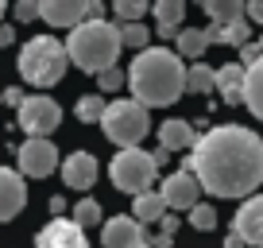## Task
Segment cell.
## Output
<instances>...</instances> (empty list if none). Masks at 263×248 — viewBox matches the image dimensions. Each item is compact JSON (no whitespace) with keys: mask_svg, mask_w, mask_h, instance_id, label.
<instances>
[{"mask_svg":"<svg viewBox=\"0 0 263 248\" xmlns=\"http://www.w3.org/2000/svg\"><path fill=\"white\" fill-rule=\"evenodd\" d=\"M16 159H20V174H27V179H47L58 167V148L50 140H27L24 148L16 151Z\"/></svg>","mask_w":263,"mask_h":248,"instance_id":"cell-8","label":"cell"},{"mask_svg":"<svg viewBox=\"0 0 263 248\" xmlns=\"http://www.w3.org/2000/svg\"><path fill=\"white\" fill-rule=\"evenodd\" d=\"M159 225H163V237H171V240H174V233H178V217L163 214V221H159Z\"/></svg>","mask_w":263,"mask_h":248,"instance_id":"cell-34","label":"cell"},{"mask_svg":"<svg viewBox=\"0 0 263 248\" xmlns=\"http://www.w3.org/2000/svg\"><path fill=\"white\" fill-rule=\"evenodd\" d=\"M224 248H244V240H240L236 233H229V240H224Z\"/></svg>","mask_w":263,"mask_h":248,"instance_id":"cell-37","label":"cell"},{"mask_svg":"<svg viewBox=\"0 0 263 248\" xmlns=\"http://www.w3.org/2000/svg\"><path fill=\"white\" fill-rule=\"evenodd\" d=\"M108 174H112V186H116V190H124V194L136 198V194H147L151 190V182H155V174H159V163H155L151 151L128 148V151H120V155L112 159Z\"/></svg>","mask_w":263,"mask_h":248,"instance_id":"cell-6","label":"cell"},{"mask_svg":"<svg viewBox=\"0 0 263 248\" xmlns=\"http://www.w3.org/2000/svg\"><path fill=\"white\" fill-rule=\"evenodd\" d=\"M259 47H263V35H259Z\"/></svg>","mask_w":263,"mask_h":248,"instance_id":"cell-40","label":"cell"},{"mask_svg":"<svg viewBox=\"0 0 263 248\" xmlns=\"http://www.w3.org/2000/svg\"><path fill=\"white\" fill-rule=\"evenodd\" d=\"M143 12H147L143 0H116V16H120V24H143Z\"/></svg>","mask_w":263,"mask_h":248,"instance_id":"cell-28","label":"cell"},{"mask_svg":"<svg viewBox=\"0 0 263 248\" xmlns=\"http://www.w3.org/2000/svg\"><path fill=\"white\" fill-rule=\"evenodd\" d=\"M97 221H101V202H97V198H82V202L74 206V225L85 233L89 225H97Z\"/></svg>","mask_w":263,"mask_h":248,"instance_id":"cell-25","label":"cell"},{"mask_svg":"<svg viewBox=\"0 0 263 248\" xmlns=\"http://www.w3.org/2000/svg\"><path fill=\"white\" fill-rule=\"evenodd\" d=\"M35 248H89V244H85V233L74 221L50 217V225H43L39 237H35Z\"/></svg>","mask_w":263,"mask_h":248,"instance_id":"cell-11","label":"cell"},{"mask_svg":"<svg viewBox=\"0 0 263 248\" xmlns=\"http://www.w3.org/2000/svg\"><path fill=\"white\" fill-rule=\"evenodd\" d=\"M124 78H128L132 101L143 109H166L186 93V62L166 47L140 50Z\"/></svg>","mask_w":263,"mask_h":248,"instance_id":"cell-2","label":"cell"},{"mask_svg":"<svg viewBox=\"0 0 263 248\" xmlns=\"http://www.w3.org/2000/svg\"><path fill=\"white\" fill-rule=\"evenodd\" d=\"M213 90L221 93L229 105H240V101H244V66H240V62H229V66L213 70Z\"/></svg>","mask_w":263,"mask_h":248,"instance_id":"cell-16","label":"cell"},{"mask_svg":"<svg viewBox=\"0 0 263 248\" xmlns=\"http://www.w3.org/2000/svg\"><path fill=\"white\" fill-rule=\"evenodd\" d=\"M163 214H166V206H163V198H159V190L136 194V202H132V221H140V225L163 221Z\"/></svg>","mask_w":263,"mask_h":248,"instance_id":"cell-20","label":"cell"},{"mask_svg":"<svg viewBox=\"0 0 263 248\" xmlns=\"http://www.w3.org/2000/svg\"><path fill=\"white\" fill-rule=\"evenodd\" d=\"M27 206V182L20 171L0 167V221H12Z\"/></svg>","mask_w":263,"mask_h":248,"instance_id":"cell-12","label":"cell"},{"mask_svg":"<svg viewBox=\"0 0 263 248\" xmlns=\"http://www.w3.org/2000/svg\"><path fill=\"white\" fill-rule=\"evenodd\" d=\"M0 105H4V101H0Z\"/></svg>","mask_w":263,"mask_h":248,"instance_id":"cell-41","label":"cell"},{"mask_svg":"<svg viewBox=\"0 0 263 248\" xmlns=\"http://www.w3.org/2000/svg\"><path fill=\"white\" fill-rule=\"evenodd\" d=\"M120 85H128V78H124L116 66H112V70H101V74H97V90H101V93H116Z\"/></svg>","mask_w":263,"mask_h":248,"instance_id":"cell-29","label":"cell"},{"mask_svg":"<svg viewBox=\"0 0 263 248\" xmlns=\"http://www.w3.org/2000/svg\"><path fill=\"white\" fill-rule=\"evenodd\" d=\"M197 132L190 120H166L163 128H159V144H163V151H182V148H194Z\"/></svg>","mask_w":263,"mask_h":248,"instance_id":"cell-17","label":"cell"},{"mask_svg":"<svg viewBox=\"0 0 263 248\" xmlns=\"http://www.w3.org/2000/svg\"><path fill=\"white\" fill-rule=\"evenodd\" d=\"M39 20H47L50 27H70L74 31L78 24L89 20V8H85V0H43Z\"/></svg>","mask_w":263,"mask_h":248,"instance_id":"cell-13","label":"cell"},{"mask_svg":"<svg viewBox=\"0 0 263 248\" xmlns=\"http://www.w3.org/2000/svg\"><path fill=\"white\" fill-rule=\"evenodd\" d=\"M190 225H194L197 233H213V229H217V209H213V206H201V202H197V206L190 209Z\"/></svg>","mask_w":263,"mask_h":248,"instance_id":"cell-26","label":"cell"},{"mask_svg":"<svg viewBox=\"0 0 263 248\" xmlns=\"http://www.w3.org/2000/svg\"><path fill=\"white\" fill-rule=\"evenodd\" d=\"M205 12H209V20L221 24V27L244 20V4H240V0H205Z\"/></svg>","mask_w":263,"mask_h":248,"instance_id":"cell-22","label":"cell"},{"mask_svg":"<svg viewBox=\"0 0 263 248\" xmlns=\"http://www.w3.org/2000/svg\"><path fill=\"white\" fill-rule=\"evenodd\" d=\"M0 20H4V0H0Z\"/></svg>","mask_w":263,"mask_h":248,"instance_id":"cell-38","label":"cell"},{"mask_svg":"<svg viewBox=\"0 0 263 248\" xmlns=\"http://www.w3.org/2000/svg\"><path fill=\"white\" fill-rule=\"evenodd\" d=\"M182 171L217 198H252L255 186H263V140L244 124H217L194 140Z\"/></svg>","mask_w":263,"mask_h":248,"instance_id":"cell-1","label":"cell"},{"mask_svg":"<svg viewBox=\"0 0 263 248\" xmlns=\"http://www.w3.org/2000/svg\"><path fill=\"white\" fill-rule=\"evenodd\" d=\"M186 90L190 93H213V70H209L205 62H194V66L186 70Z\"/></svg>","mask_w":263,"mask_h":248,"instance_id":"cell-24","label":"cell"},{"mask_svg":"<svg viewBox=\"0 0 263 248\" xmlns=\"http://www.w3.org/2000/svg\"><path fill=\"white\" fill-rule=\"evenodd\" d=\"M182 16H186V4L182 0H159L155 4V31L163 35V39H174V27L182 24Z\"/></svg>","mask_w":263,"mask_h":248,"instance_id":"cell-18","label":"cell"},{"mask_svg":"<svg viewBox=\"0 0 263 248\" xmlns=\"http://www.w3.org/2000/svg\"><path fill=\"white\" fill-rule=\"evenodd\" d=\"M16 113H20V128H24L31 140H50V132L62 124V109H58V101L43 97V93L24 97V105H20Z\"/></svg>","mask_w":263,"mask_h":248,"instance_id":"cell-7","label":"cell"},{"mask_svg":"<svg viewBox=\"0 0 263 248\" xmlns=\"http://www.w3.org/2000/svg\"><path fill=\"white\" fill-rule=\"evenodd\" d=\"M140 248H147V240H143V244H140Z\"/></svg>","mask_w":263,"mask_h":248,"instance_id":"cell-39","label":"cell"},{"mask_svg":"<svg viewBox=\"0 0 263 248\" xmlns=\"http://www.w3.org/2000/svg\"><path fill=\"white\" fill-rule=\"evenodd\" d=\"M259 58H263V47H259V43H244V47H240V66H252V62H259Z\"/></svg>","mask_w":263,"mask_h":248,"instance_id":"cell-31","label":"cell"},{"mask_svg":"<svg viewBox=\"0 0 263 248\" xmlns=\"http://www.w3.org/2000/svg\"><path fill=\"white\" fill-rule=\"evenodd\" d=\"M232 233H236L244 244L263 248V194L244 198V206H240L236 217H232Z\"/></svg>","mask_w":263,"mask_h":248,"instance_id":"cell-10","label":"cell"},{"mask_svg":"<svg viewBox=\"0 0 263 248\" xmlns=\"http://www.w3.org/2000/svg\"><path fill=\"white\" fill-rule=\"evenodd\" d=\"M147 248H171V237H163V233H159L155 240H147Z\"/></svg>","mask_w":263,"mask_h":248,"instance_id":"cell-36","label":"cell"},{"mask_svg":"<svg viewBox=\"0 0 263 248\" xmlns=\"http://www.w3.org/2000/svg\"><path fill=\"white\" fill-rule=\"evenodd\" d=\"M12 43H16V27L0 24V47H12Z\"/></svg>","mask_w":263,"mask_h":248,"instance_id":"cell-35","label":"cell"},{"mask_svg":"<svg viewBox=\"0 0 263 248\" xmlns=\"http://www.w3.org/2000/svg\"><path fill=\"white\" fill-rule=\"evenodd\" d=\"M16 20H20V24L39 20V4H35V0H20V4H16Z\"/></svg>","mask_w":263,"mask_h":248,"instance_id":"cell-30","label":"cell"},{"mask_svg":"<svg viewBox=\"0 0 263 248\" xmlns=\"http://www.w3.org/2000/svg\"><path fill=\"white\" fill-rule=\"evenodd\" d=\"M244 105L252 109V116L263 120V58L244 70Z\"/></svg>","mask_w":263,"mask_h":248,"instance_id":"cell-19","label":"cell"},{"mask_svg":"<svg viewBox=\"0 0 263 248\" xmlns=\"http://www.w3.org/2000/svg\"><path fill=\"white\" fill-rule=\"evenodd\" d=\"M97 124H101V132H105L120 151L140 148V140L147 136V128H151L147 109L136 105V101H112V105H105V113H101Z\"/></svg>","mask_w":263,"mask_h":248,"instance_id":"cell-5","label":"cell"},{"mask_svg":"<svg viewBox=\"0 0 263 248\" xmlns=\"http://www.w3.org/2000/svg\"><path fill=\"white\" fill-rule=\"evenodd\" d=\"M143 240H147V233H143L140 221H132V217H112V221H105V229H101V244L105 248H140Z\"/></svg>","mask_w":263,"mask_h":248,"instance_id":"cell-14","label":"cell"},{"mask_svg":"<svg viewBox=\"0 0 263 248\" xmlns=\"http://www.w3.org/2000/svg\"><path fill=\"white\" fill-rule=\"evenodd\" d=\"M205 47H209L205 27H186V31H178V50H174V55L178 58H201Z\"/></svg>","mask_w":263,"mask_h":248,"instance_id":"cell-21","label":"cell"},{"mask_svg":"<svg viewBox=\"0 0 263 248\" xmlns=\"http://www.w3.org/2000/svg\"><path fill=\"white\" fill-rule=\"evenodd\" d=\"M0 101H4V105H24V97H20V85H12V90H0Z\"/></svg>","mask_w":263,"mask_h":248,"instance_id":"cell-32","label":"cell"},{"mask_svg":"<svg viewBox=\"0 0 263 248\" xmlns=\"http://www.w3.org/2000/svg\"><path fill=\"white\" fill-rule=\"evenodd\" d=\"M105 105H108V101L101 97V93H89V97L78 101V116H82V120H89V124H97L101 113H105Z\"/></svg>","mask_w":263,"mask_h":248,"instance_id":"cell-27","label":"cell"},{"mask_svg":"<svg viewBox=\"0 0 263 248\" xmlns=\"http://www.w3.org/2000/svg\"><path fill=\"white\" fill-rule=\"evenodd\" d=\"M159 198H163L166 209H186L190 214V209L197 206V198H201V186H197V179L190 171H174V174H166Z\"/></svg>","mask_w":263,"mask_h":248,"instance_id":"cell-9","label":"cell"},{"mask_svg":"<svg viewBox=\"0 0 263 248\" xmlns=\"http://www.w3.org/2000/svg\"><path fill=\"white\" fill-rule=\"evenodd\" d=\"M120 27V47H136V50H147V43H151V27L147 24H116Z\"/></svg>","mask_w":263,"mask_h":248,"instance_id":"cell-23","label":"cell"},{"mask_svg":"<svg viewBox=\"0 0 263 248\" xmlns=\"http://www.w3.org/2000/svg\"><path fill=\"white\" fill-rule=\"evenodd\" d=\"M62 47L78 70L101 74V70H112L116 58H120V27L108 24V20H85L66 35Z\"/></svg>","mask_w":263,"mask_h":248,"instance_id":"cell-3","label":"cell"},{"mask_svg":"<svg viewBox=\"0 0 263 248\" xmlns=\"http://www.w3.org/2000/svg\"><path fill=\"white\" fill-rule=\"evenodd\" d=\"M101 167H97V155L93 151H74V155H66L62 163V179L66 186H74V190H89L93 182H97Z\"/></svg>","mask_w":263,"mask_h":248,"instance_id":"cell-15","label":"cell"},{"mask_svg":"<svg viewBox=\"0 0 263 248\" xmlns=\"http://www.w3.org/2000/svg\"><path fill=\"white\" fill-rule=\"evenodd\" d=\"M244 20H255V24H263V0H252L244 8Z\"/></svg>","mask_w":263,"mask_h":248,"instance_id":"cell-33","label":"cell"},{"mask_svg":"<svg viewBox=\"0 0 263 248\" xmlns=\"http://www.w3.org/2000/svg\"><path fill=\"white\" fill-rule=\"evenodd\" d=\"M66 66H70V58H66V47L54 35H35V39H27L24 50H20V78H24L27 85H39V90L62 82Z\"/></svg>","mask_w":263,"mask_h":248,"instance_id":"cell-4","label":"cell"}]
</instances>
